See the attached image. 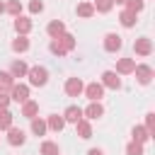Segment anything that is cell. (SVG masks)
Returning <instances> with one entry per match:
<instances>
[{
	"mask_svg": "<svg viewBox=\"0 0 155 155\" xmlns=\"http://www.w3.org/2000/svg\"><path fill=\"white\" fill-rule=\"evenodd\" d=\"M92 7H94V12H102V15H104V12H109V10L114 7V2H111V0H94Z\"/></svg>",
	"mask_w": 155,
	"mask_h": 155,
	"instance_id": "obj_29",
	"label": "cell"
},
{
	"mask_svg": "<svg viewBox=\"0 0 155 155\" xmlns=\"http://www.w3.org/2000/svg\"><path fill=\"white\" fill-rule=\"evenodd\" d=\"M41 155H61L58 143H53V140H44V143H41Z\"/></svg>",
	"mask_w": 155,
	"mask_h": 155,
	"instance_id": "obj_23",
	"label": "cell"
},
{
	"mask_svg": "<svg viewBox=\"0 0 155 155\" xmlns=\"http://www.w3.org/2000/svg\"><path fill=\"white\" fill-rule=\"evenodd\" d=\"M126 155H143V145L136 143V140H131V143L126 145Z\"/></svg>",
	"mask_w": 155,
	"mask_h": 155,
	"instance_id": "obj_33",
	"label": "cell"
},
{
	"mask_svg": "<svg viewBox=\"0 0 155 155\" xmlns=\"http://www.w3.org/2000/svg\"><path fill=\"white\" fill-rule=\"evenodd\" d=\"M27 78H29V85H34V87H44V85L48 82V70H46L44 65H34V68L27 70Z\"/></svg>",
	"mask_w": 155,
	"mask_h": 155,
	"instance_id": "obj_1",
	"label": "cell"
},
{
	"mask_svg": "<svg viewBox=\"0 0 155 155\" xmlns=\"http://www.w3.org/2000/svg\"><path fill=\"white\" fill-rule=\"evenodd\" d=\"M87 155H104V150H102V148H90Z\"/></svg>",
	"mask_w": 155,
	"mask_h": 155,
	"instance_id": "obj_36",
	"label": "cell"
},
{
	"mask_svg": "<svg viewBox=\"0 0 155 155\" xmlns=\"http://www.w3.org/2000/svg\"><path fill=\"white\" fill-rule=\"evenodd\" d=\"M48 128H46V119H39V116H34L31 119V133L34 136H44Z\"/></svg>",
	"mask_w": 155,
	"mask_h": 155,
	"instance_id": "obj_20",
	"label": "cell"
},
{
	"mask_svg": "<svg viewBox=\"0 0 155 155\" xmlns=\"http://www.w3.org/2000/svg\"><path fill=\"white\" fill-rule=\"evenodd\" d=\"M99 85H102V87H109V90H119V87H121V78H119L114 70H104Z\"/></svg>",
	"mask_w": 155,
	"mask_h": 155,
	"instance_id": "obj_4",
	"label": "cell"
},
{
	"mask_svg": "<svg viewBox=\"0 0 155 155\" xmlns=\"http://www.w3.org/2000/svg\"><path fill=\"white\" fill-rule=\"evenodd\" d=\"M41 10H44V2H41V0H31V2H29V12H31V15H39Z\"/></svg>",
	"mask_w": 155,
	"mask_h": 155,
	"instance_id": "obj_34",
	"label": "cell"
},
{
	"mask_svg": "<svg viewBox=\"0 0 155 155\" xmlns=\"http://www.w3.org/2000/svg\"><path fill=\"white\" fill-rule=\"evenodd\" d=\"M82 92H85V97H87L90 102H99V99L104 97V87H102L99 82H90Z\"/></svg>",
	"mask_w": 155,
	"mask_h": 155,
	"instance_id": "obj_7",
	"label": "cell"
},
{
	"mask_svg": "<svg viewBox=\"0 0 155 155\" xmlns=\"http://www.w3.org/2000/svg\"><path fill=\"white\" fill-rule=\"evenodd\" d=\"M131 138H133L136 143H140V145H143V143H145V140H148L150 136H148L145 126H133V128H131Z\"/></svg>",
	"mask_w": 155,
	"mask_h": 155,
	"instance_id": "obj_19",
	"label": "cell"
},
{
	"mask_svg": "<svg viewBox=\"0 0 155 155\" xmlns=\"http://www.w3.org/2000/svg\"><path fill=\"white\" fill-rule=\"evenodd\" d=\"M46 31H48V36H51V39H58L61 34H65V24H63L61 19H51V22H48V27H46Z\"/></svg>",
	"mask_w": 155,
	"mask_h": 155,
	"instance_id": "obj_15",
	"label": "cell"
},
{
	"mask_svg": "<svg viewBox=\"0 0 155 155\" xmlns=\"http://www.w3.org/2000/svg\"><path fill=\"white\" fill-rule=\"evenodd\" d=\"M133 51H136L138 56H150V53H153V41H150L148 36H140V39L133 41Z\"/></svg>",
	"mask_w": 155,
	"mask_h": 155,
	"instance_id": "obj_6",
	"label": "cell"
},
{
	"mask_svg": "<svg viewBox=\"0 0 155 155\" xmlns=\"http://www.w3.org/2000/svg\"><path fill=\"white\" fill-rule=\"evenodd\" d=\"M133 68H136V61L133 58H119L116 61V75H128V73H133Z\"/></svg>",
	"mask_w": 155,
	"mask_h": 155,
	"instance_id": "obj_11",
	"label": "cell"
},
{
	"mask_svg": "<svg viewBox=\"0 0 155 155\" xmlns=\"http://www.w3.org/2000/svg\"><path fill=\"white\" fill-rule=\"evenodd\" d=\"M121 46H124V41H121V36H119V34H114V31H111V34H107V36H104V51L116 53Z\"/></svg>",
	"mask_w": 155,
	"mask_h": 155,
	"instance_id": "obj_9",
	"label": "cell"
},
{
	"mask_svg": "<svg viewBox=\"0 0 155 155\" xmlns=\"http://www.w3.org/2000/svg\"><path fill=\"white\" fill-rule=\"evenodd\" d=\"M24 140H27V136H24L22 128H17V126H10L7 128V143L10 145H24Z\"/></svg>",
	"mask_w": 155,
	"mask_h": 155,
	"instance_id": "obj_10",
	"label": "cell"
},
{
	"mask_svg": "<svg viewBox=\"0 0 155 155\" xmlns=\"http://www.w3.org/2000/svg\"><path fill=\"white\" fill-rule=\"evenodd\" d=\"M15 29H17V34L19 36H27L29 31H31V19H27V17H15Z\"/></svg>",
	"mask_w": 155,
	"mask_h": 155,
	"instance_id": "obj_14",
	"label": "cell"
},
{
	"mask_svg": "<svg viewBox=\"0 0 155 155\" xmlns=\"http://www.w3.org/2000/svg\"><path fill=\"white\" fill-rule=\"evenodd\" d=\"M133 73H136V80H138L140 85H148V82L153 80V75H155L153 68H150L148 63H138V65L133 68Z\"/></svg>",
	"mask_w": 155,
	"mask_h": 155,
	"instance_id": "obj_3",
	"label": "cell"
},
{
	"mask_svg": "<svg viewBox=\"0 0 155 155\" xmlns=\"http://www.w3.org/2000/svg\"><path fill=\"white\" fill-rule=\"evenodd\" d=\"M82 90H85V85H82L80 78H68V80H65V94H68V97H80Z\"/></svg>",
	"mask_w": 155,
	"mask_h": 155,
	"instance_id": "obj_5",
	"label": "cell"
},
{
	"mask_svg": "<svg viewBox=\"0 0 155 155\" xmlns=\"http://www.w3.org/2000/svg\"><path fill=\"white\" fill-rule=\"evenodd\" d=\"M119 22H121V27H126V29H128V27H133V24H136V15H133V12H128V10H124V12L119 15Z\"/></svg>",
	"mask_w": 155,
	"mask_h": 155,
	"instance_id": "obj_25",
	"label": "cell"
},
{
	"mask_svg": "<svg viewBox=\"0 0 155 155\" xmlns=\"http://www.w3.org/2000/svg\"><path fill=\"white\" fill-rule=\"evenodd\" d=\"M82 116L90 121V119H99V116H104V107L99 104V102H90V107L87 109H82Z\"/></svg>",
	"mask_w": 155,
	"mask_h": 155,
	"instance_id": "obj_12",
	"label": "cell"
},
{
	"mask_svg": "<svg viewBox=\"0 0 155 155\" xmlns=\"http://www.w3.org/2000/svg\"><path fill=\"white\" fill-rule=\"evenodd\" d=\"M27 70H29V65H27L24 61H15V63L10 65V75H12V78H27Z\"/></svg>",
	"mask_w": 155,
	"mask_h": 155,
	"instance_id": "obj_18",
	"label": "cell"
},
{
	"mask_svg": "<svg viewBox=\"0 0 155 155\" xmlns=\"http://www.w3.org/2000/svg\"><path fill=\"white\" fill-rule=\"evenodd\" d=\"M75 133L82 138V140H87V138H92V124L87 121V119H80L78 124H75Z\"/></svg>",
	"mask_w": 155,
	"mask_h": 155,
	"instance_id": "obj_13",
	"label": "cell"
},
{
	"mask_svg": "<svg viewBox=\"0 0 155 155\" xmlns=\"http://www.w3.org/2000/svg\"><path fill=\"white\" fill-rule=\"evenodd\" d=\"M7 104H10V97H7L5 92H0V111H2V109H7Z\"/></svg>",
	"mask_w": 155,
	"mask_h": 155,
	"instance_id": "obj_35",
	"label": "cell"
},
{
	"mask_svg": "<svg viewBox=\"0 0 155 155\" xmlns=\"http://www.w3.org/2000/svg\"><path fill=\"white\" fill-rule=\"evenodd\" d=\"M58 44H61L65 51H73V48H75V36L65 31V34H61V36H58Z\"/></svg>",
	"mask_w": 155,
	"mask_h": 155,
	"instance_id": "obj_22",
	"label": "cell"
},
{
	"mask_svg": "<svg viewBox=\"0 0 155 155\" xmlns=\"http://www.w3.org/2000/svg\"><path fill=\"white\" fill-rule=\"evenodd\" d=\"M12 85H15V78H12L10 73L0 70V92H7V90H12Z\"/></svg>",
	"mask_w": 155,
	"mask_h": 155,
	"instance_id": "obj_21",
	"label": "cell"
},
{
	"mask_svg": "<svg viewBox=\"0 0 155 155\" xmlns=\"http://www.w3.org/2000/svg\"><path fill=\"white\" fill-rule=\"evenodd\" d=\"M48 48H51V53H53V56H58V58H63V56L68 53V51H65V48H63V46L58 44V39H51V44H48Z\"/></svg>",
	"mask_w": 155,
	"mask_h": 155,
	"instance_id": "obj_30",
	"label": "cell"
},
{
	"mask_svg": "<svg viewBox=\"0 0 155 155\" xmlns=\"http://www.w3.org/2000/svg\"><path fill=\"white\" fill-rule=\"evenodd\" d=\"M29 48V39L27 36H17L15 41H12V51H17V53H24Z\"/></svg>",
	"mask_w": 155,
	"mask_h": 155,
	"instance_id": "obj_26",
	"label": "cell"
},
{
	"mask_svg": "<svg viewBox=\"0 0 155 155\" xmlns=\"http://www.w3.org/2000/svg\"><path fill=\"white\" fill-rule=\"evenodd\" d=\"M111 2H121V5H124V2H126V0H111Z\"/></svg>",
	"mask_w": 155,
	"mask_h": 155,
	"instance_id": "obj_38",
	"label": "cell"
},
{
	"mask_svg": "<svg viewBox=\"0 0 155 155\" xmlns=\"http://www.w3.org/2000/svg\"><path fill=\"white\" fill-rule=\"evenodd\" d=\"M124 5H126V10H128V12H133V15H138V12L143 10V5H145V2H143V0H126Z\"/></svg>",
	"mask_w": 155,
	"mask_h": 155,
	"instance_id": "obj_31",
	"label": "cell"
},
{
	"mask_svg": "<svg viewBox=\"0 0 155 155\" xmlns=\"http://www.w3.org/2000/svg\"><path fill=\"white\" fill-rule=\"evenodd\" d=\"M46 128H51V131H63L65 128V121H63V116L61 114H51L48 119H46Z\"/></svg>",
	"mask_w": 155,
	"mask_h": 155,
	"instance_id": "obj_17",
	"label": "cell"
},
{
	"mask_svg": "<svg viewBox=\"0 0 155 155\" xmlns=\"http://www.w3.org/2000/svg\"><path fill=\"white\" fill-rule=\"evenodd\" d=\"M10 99L17 102V104H24V102L29 99V85H22V82L12 85V90H10Z\"/></svg>",
	"mask_w": 155,
	"mask_h": 155,
	"instance_id": "obj_2",
	"label": "cell"
},
{
	"mask_svg": "<svg viewBox=\"0 0 155 155\" xmlns=\"http://www.w3.org/2000/svg\"><path fill=\"white\" fill-rule=\"evenodd\" d=\"M145 131H148V136H155V114L153 111L145 114Z\"/></svg>",
	"mask_w": 155,
	"mask_h": 155,
	"instance_id": "obj_32",
	"label": "cell"
},
{
	"mask_svg": "<svg viewBox=\"0 0 155 155\" xmlns=\"http://www.w3.org/2000/svg\"><path fill=\"white\" fill-rule=\"evenodd\" d=\"M2 12H5V2L0 0V15H2Z\"/></svg>",
	"mask_w": 155,
	"mask_h": 155,
	"instance_id": "obj_37",
	"label": "cell"
},
{
	"mask_svg": "<svg viewBox=\"0 0 155 155\" xmlns=\"http://www.w3.org/2000/svg\"><path fill=\"white\" fill-rule=\"evenodd\" d=\"M12 119H15V116H12L7 109H2V111H0V131H7V128L12 126Z\"/></svg>",
	"mask_w": 155,
	"mask_h": 155,
	"instance_id": "obj_28",
	"label": "cell"
},
{
	"mask_svg": "<svg viewBox=\"0 0 155 155\" xmlns=\"http://www.w3.org/2000/svg\"><path fill=\"white\" fill-rule=\"evenodd\" d=\"M61 116H63V121H65V124H78L80 119H85V116H82V109H80L78 104H70Z\"/></svg>",
	"mask_w": 155,
	"mask_h": 155,
	"instance_id": "obj_8",
	"label": "cell"
},
{
	"mask_svg": "<svg viewBox=\"0 0 155 155\" xmlns=\"http://www.w3.org/2000/svg\"><path fill=\"white\" fill-rule=\"evenodd\" d=\"M5 12L19 17V15H22V2H19V0H7V2H5Z\"/></svg>",
	"mask_w": 155,
	"mask_h": 155,
	"instance_id": "obj_24",
	"label": "cell"
},
{
	"mask_svg": "<svg viewBox=\"0 0 155 155\" xmlns=\"http://www.w3.org/2000/svg\"><path fill=\"white\" fill-rule=\"evenodd\" d=\"M36 114H39V104H36V102H34V99H27V102H24V104H22V116H24V119H29V121H31V119H34V116H36Z\"/></svg>",
	"mask_w": 155,
	"mask_h": 155,
	"instance_id": "obj_16",
	"label": "cell"
},
{
	"mask_svg": "<svg viewBox=\"0 0 155 155\" xmlns=\"http://www.w3.org/2000/svg\"><path fill=\"white\" fill-rule=\"evenodd\" d=\"M75 12H78L80 17H85V19H87V17H92V15H94V7H92V2H80Z\"/></svg>",
	"mask_w": 155,
	"mask_h": 155,
	"instance_id": "obj_27",
	"label": "cell"
}]
</instances>
